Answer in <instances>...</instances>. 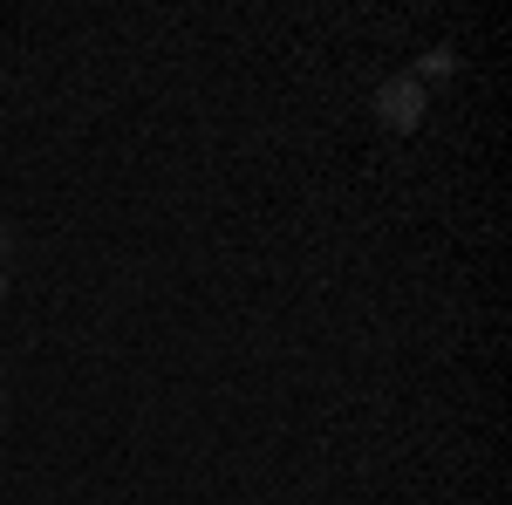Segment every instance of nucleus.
<instances>
[{"instance_id":"obj_1","label":"nucleus","mask_w":512,"mask_h":505,"mask_svg":"<svg viewBox=\"0 0 512 505\" xmlns=\"http://www.w3.org/2000/svg\"><path fill=\"white\" fill-rule=\"evenodd\" d=\"M424 110H431V96H424V82H417V76H390L383 89H376V117L390 123V130H417Z\"/></svg>"},{"instance_id":"obj_2","label":"nucleus","mask_w":512,"mask_h":505,"mask_svg":"<svg viewBox=\"0 0 512 505\" xmlns=\"http://www.w3.org/2000/svg\"><path fill=\"white\" fill-rule=\"evenodd\" d=\"M410 76H417V82H424V76H431V82L458 76V55H451V48H431V55H424V62H417V69H410Z\"/></svg>"},{"instance_id":"obj_3","label":"nucleus","mask_w":512,"mask_h":505,"mask_svg":"<svg viewBox=\"0 0 512 505\" xmlns=\"http://www.w3.org/2000/svg\"><path fill=\"white\" fill-rule=\"evenodd\" d=\"M0 301H7V260H0Z\"/></svg>"},{"instance_id":"obj_4","label":"nucleus","mask_w":512,"mask_h":505,"mask_svg":"<svg viewBox=\"0 0 512 505\" xmlns=\"http://www.w3.org/2000/svg\"><path fill=\"white\" fill-rule=\"evenodd\" d=\"M0 253H7V233H0Z\"/></svg>"}]
</instances>
